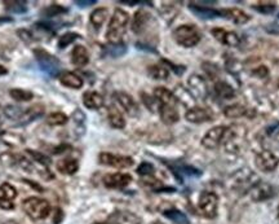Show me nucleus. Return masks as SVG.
Here are the masks:
<instances>
[{"instance_id":"11","label":"nucleus","mask_w":279,"mask_h":224,"mask_svg":"<svg viewBox=\"0 0 279 224\" xmlns=\"http://www.w3.org/2000/svg\"><path fill=\"white\" fill-rule=\"evenodd\" d=\"M225 134H226V127L224 126H216L212 127L211 130L206 132V135L202 139V145L205 146L206 149L213 150L219 148L221 142L224 140Z\"/></svg>"},{"instance_id":"28","label":"nucleus","mask_w":279,"mask_h":224,"mask_svg":"<svg viewBox=\"0 0 279 224\" xmlns=\"http://www.w3.org/2000/svg\"><path fill=\"white\" fill-rule=\"evenodd\" d=\"M215 94L221 100H232L235 96V91H234V88L230 84L220 80V82H217L215 84Z\"/></svg>"},{"instance_id":"56","label":"nucleus","mask_w":279,"mask_h":224,"mask_svg":"<svg viewBox=\"0 0 279 224\" xmlns=\"http://www.w3.org/2000/svg\"><path fill=\"white\" fill-rule=\"evenodd\" d=\"M122 4H130V5H134V4H149L151 5L153 3H150V1H134V0H122L120 1Z\"/></svg>"},{"instance_id":"34","label":"nucleus","mask_w":279,"mask_h":224,"mask_svg":"<svg viewBox=\"0 0 279 224\" xmlns=\"http://www.w3.org/2000/svg\"><path fill=\"white\" fill-rule=\"evenodd\" d=\"M163 215L173 222L175 224H190V220L188 219V216L185 215L184 212H181L177 208H171V210H165L163 212Z\"/></svg>"},{"instance_id":"13","label":"nucleus","mask_w":279,"mask_h":224,"mask_svg":"<svg viewBox=\"0 0 279 224\" xmlns=\"http://www.w3.org/2000/svg\"><path fill=\"white\" fill-rule=\"evenodd\" d=\"M114 96L119 105L122 106L124 112L130 117H138L140 115V108H138L137 102L134 101V98L131 95L119 91V92H115Z\"/></svg>"},{"instance_id":"57","label":"nucleus","mask_w":279,"mask_h":224,"mask_svg":"<svg viewBox=\"0 0 279 224\" xmlns=\"http://www.w3.org/2000/svg\"><path fill=\"white\" fill-rule=\"evenodd\" d=\"M7 73H8L7 67H4L3 65H0V77H1V75H5Z\"/></svg>"},{"instance_id":"30","label":"nucleus","mask_w":279,"mask_h":224,"mask_svg":"<svg viewBox=\"0 0 279 224\" xmlns=\"http://www.w3.org/2000/svg\"><path fill=\"white\" fill-rule=\"evenodd\" d=\"M57 170L65 175H74L79 170V162L74 158H65L57 163Z\"/></svg>"},{"instance_id":"55","label":"nucleus","mask_w":279,"mask_h":224,"mask_svg":"<svg viewBox=\"0 0 279 224\" xmlns=\"http://www.w3.org/2000/svg\"><path fill=\"white\" fill-rule=\"evenodd\" d=\"M163 63H165L167 65H169V66H172V70H175V73H177V74H182L185 71L184 66H176V65H173V64H171L169 61H167V60H163Z\"/></svg>"},{"instance_id":"49","label":"nucleus","mask_w":279,"mask_h":224,"mask_svg":"<svg viewBox=\"0 0 279 224\" xmlns=\"http://www.w3.org/2000/svg\"><path fill=\"white\" fill-rule=\"evenodd\" d=\"M252 74L256 75L257 78H266L269 75V70H267V67L265 65H259L252 70Z\"/></svg>"},{"instance_id":"50","label":"nucleus","mask_w":279,"mask_h":224,"mask_svg":"<svg viewBox=\"0 0 279 224\" xmlns=\"http://www.w3.org/2000/svg\"><path fill=\"white\" fill-rule=\"evenodd\" d=\"M228 70H230L233 74H235V73H239L242 70V64L238 63L236 60H232V63L228 64Z\"/></svg>"},{"instance_id":"1","label":"nucleus","mask_w":279,"mask_h":224,"mask_svg":"<svg viewBox=\"0 0 279 224\" xmlns=\"http://www.w3.org/2000/svg\"><path fill=\"white\" fill-rule=\"evenodd\" d=\"M130 22V16L123 9H115L114 15L111 16L109 28L106 32V39L111 44L122 43V38L126 32L127 25Z\"/></svg>"},{"instance_id":"58","label":"nucleus","mask_w":279,"mask_h":224,"mask_svg":"<svg viewBox=\"0 0 279 224\" xmlns=\"http://www.w3.org/2000/svg\"><path fill=\"white\" fill-rule=\"evenodd\" d=\"M0 21H12V18H9V17H5V18H0Z\"/></svg>"},{"instance_id":"35","label":"nucleus","mask_w":279,"mask_h":224,"mask_svg":"<svg viewBox=\"0 0 279 224\" xmlns=\"http://www.w3.org/2000/svg\"><path fill=\"white\" fill-rule=\"evenodd\" d=\"M147 74L157 80H164V79L168 78L169 71L167 67L162 66V65H151L147 69Z\"/></svg>"},{"instance_id":"52","label":"nucleus","mask_w":279,"mask_h":224,"mask_svg":"<svg viewBox=\"0 0 279 224\" xmlns=\"http://www.w3.org/2000/svg\"><path fill=\"white\" fill-rule=\"evenodd\" d=\"M97 1L96 0H76L75 1V4L78 5V7H82V8H86V7H89V5L96 4Z\"/></svg>"},{"instance_id":"31","label":"nucleus","mask_w":279,"mask_h":224,"mask_svg":"<svg viewBox=\"0 0 279 224\" xmlns=\"http://www.w3.org/2000/svg\"><path fill=\"white\" fill-rule=\"evenodd\" d=\"M107 117H109V122H110L111 127L118 128V130H122V128L126 127V119H124L122 113H120L115 106H110V108H109Z\"/></svg>"},{"instance_id":"15","label":"nucleus","mask_w":279,"mask_h":224,"mask_svg":"<svg viewBox=\"0 0 279 224\" xmlns=\"http://www.w3.org/2000/svg\"><path fill=\"white\" fill-rule=\"evenodd\" d=\"M132 181V176L130 174H107L103 176V184L111 189H123Z\"/></svg>"},{"instance_id":"36","label":"nucleus","mask_w":279,"mask_h":224,"mask_svg":"<svg viewBox=\"0 0 279 224\" xmlns=\"http://www.w3.org/2000/svg\"><path fill=\"white\" fill-rule=\"evenodd\" d=\"M43 113H44L43 106H39V105L31 106V108H29L28 110H25L24 115L21 117V119H24V121H22V123L31 122V121H34L36 117H40V115L43 114Z\"/></svg>"},{"instance_id":"33","label":"nucleus","mask_w":279,"mask_h":224,"mask_svg":"<svg viewBox=\"0 0 279 224\" xmlns=\"http://www.w3.org/2000/svg\"><path fill=\"white\" fill-rule=\"evenodd\" d=\"M107 18V9L106 8H97L90 13V24L93 25V28L99 30Z\"/></svg>"},{"instance_id":"46","label":"nucleus","mask_w":279,"mask_h":224,"mask_svg":"<svg viewBox=\"0 0 279 224\" xmlns=\"http://www.w3.org/2000/svg\"><path fill=\"white\" fill-rule=\"evenodd\" d=\"M154 166L150 162H142L141 165L137 167V174L142 176H151L154 174Z\"/></svg>"},{"instance_id":"53","label":"nucleus","mask_w":279,"mask_h":224,"mask_svg":"<svg viewBox=\"0 0 279 224\" xmlns=\"http://www.w3.org/2000/svg\"><path fill=\"white\" fill-rule=\"evenodd\" d=\"M62 219H63L62 210H61V208H56L55 218H53V223H55V224H61Z\"/></svg>"},{"instance_id":"5","label":"nucleus","mask_w":279,"mask_h":224,"mask_svg":"<svg viewBox=\"0 0 279 224\" xmlns=\"http://www.w3.org/2000/svg\"><path fill=\"white\" fill-rule=\"evenodd\" d=\"M34 55L36 57V61L39 64L40 69L49 77H57L59 75L61 70V63L56 59L55 56L51 55L43 48H35L34 49Z\"/></svg>"},{"instance_id":"22","label":"nucleus","mask_w":279,"mask_h":224,"mask_svg":"<svg viewBox=\"0 0 279 224\" xmlns=\"http://www.w3.org/2000/svg\"><path fill=\"white\" fill-rule=\"evenodd\" d=\"M189 9L199 18L203 20H212V18H220L221 12L217 9L208 8V7H202V5H195L194 3H189Z\"/></svg>"},{"instance_id":"8","label":"nucleus","mask_w":279,"mask_h":224,"mask_svg":"<svg viewBox=\"0 0 279 224\" xmlns=\"http://www.w3.org/2000/svg\"><path fill=\"white\" fill-rule=\"evenodd\" d=\"M255 165L263 173H273L279 166V158L270 150L264 149L256 154Z\"/></svg>"},{"instance_id":"61","label":"nucleus","mask_w":279,"mask_h":224,"mask_svg":"<svg viewBox=\"0 0 279 224\" xmlns=\"http://www.w3.org/2000/svg\"><path fill=\"white\" fill-rule=\"evenodd\" d=\"M157 224H161V223H159V222H157Z\"/></svg>"},{"instance_id":"39","label":"nucleus","mask_w":279,"mask_h":224,"mask_svg":"<svg viewBox=\"0 0 279 224\" xmlns=\"http://www.w3.org/2000/svg\"><path fill=\"white\" fill-rule=\"evenodd\" d=\"M67 121H69L67 115L61 113V112L52 113V114L48 115L47 119L48 125H51V126H63V125H66Z\"/></svg>"},{"instance_id":"24","label":"nucleus","mask_w":279,"mask_h":224,"mask_svg":"<svg viewBox=\"0 0 279 224\" xmlns=\"http://www.w3.org/2000/svg\"><path fill=\"white\" fill-rule=\"evenodd\" d=\"M59 82L61 84H63L65 87H69V88H73V90H79L83 87V78L79 77L78 74L75 73H71V71H63L59 75Z\"/></svg>"},{"instance_id":"9","label":"nucleus","mask_w":279,"mask_h":224,"mask_svg":"<svg viewBox=\"0 0 279 224\" xmlns=\"http://www.w3.org/2000/svg\"><path fill=\"white\" fill-rule=\"evenodd\" d=\"M99 161L101 165L110 166L115 169H130L134 163L133 158L127 156H118V154L106 153L103 152L99 156Z\"/></svg>"},{"instance_id":"41","label":"nucleus","mask_w":279,"mask_h":224,"mask_svg":"<svg viewBox=\"0 0 279 224\" xmlns=\"http://www.w3.org/2000/svg\"><path fill=\"white\" fill-rule=\"evenodd\" d=\"M79 38H80V35L76 34V32H66V34H63V35L59 36V48L63 49V48H66L69 44H71L73 42L79 39Z\"/></svg>"},{"instance_id":"32","label":"nucleus","mask_w":279,"mask_h":224,"mask_svg":"<svg viewBox=\"0 0 279 224\" xmlns=\"http://www.w3.org/2000/svg\"><path fill=\"white\" fill-rule=\"evenodd\" d=\"M73 122L75 123V134L76 138H80L86 132V114L80 109H76L71 115Z\"/></svg>"},{"instance_id":"40","label":"nucleus","mask_w":279,"mask_h":224,"mask_svg":"<svg viewBox=\"0 0 279 224\" xmlns=\"http://www.w3.org/2000/svg\"><path fill=\"white\" fill-rule=\"evenodd\" d=\"M140 96H141L142 98V102H144V105L147 108V109L150 110V112H153V113H157V112H159V102L155 100V97H151L150 95L145 94V92H141L140 94Z\"/></svg>"},{"instance_id":"45","label":"nucleus","mask_w":279,"mask_h":224,"mask_svg":"<svg viewBox=\"0 0 279 224\" xmlns=\"http://www.w3.org/2000/svg\"><path fill=\"white\" fill-rule=\"evenodd\" d=\"M107 52L111 57H119V56L124 55L127 52V47L123 43L119 44H111L110 47L107 48Z\"/></svg>"},{"instance_id":"23","label":"nucleus","mask_w":279,"mask_h":224,"mask_svg":"<svg viewBox=\"0 0 279 224\" xmlns=\"http://www.w3.org/2000/svg\"><path fill=\"white\" fill-rule=\"evenodd\" d=\"M173 95L178 102H181L185 108H188V110L194 108L195 105V97L193 95L190 94V91L188 88H185L182 86H176L175 91H173Z\"/></svg>"},{"instance_id":"16","label":"nucleus","mask_w":279,"mask_h":224,"mask_svg":"<svg viewBox=\"0 0 279 224\" xmlns=\"http://www.w3.org/2000/svg\"><path fill=\"white\" fill-rule=\"evenodd\" d=\"M17 197V189L9 183H3L0 185V208L12 210L15 208L13 200Z\"/></svg>"},{"instance_id":"59","label":"nucleus","mask_w":279,"mask_h":224,"mask_svg":"<svg viewBox=\"0 0 279 224\" xmlns=\"http://www.w3.org/2000/svg\"><path fill=\"white\" fill-rule=\"evenodd\" d=\"M95 224H113V223H110V222H106V223H95Z\"/></svg>"},{"instance_id":"4","label":"nucleus","mask_w":279,"mask_h":224,"mask_svg":"<svg viewBox=\"0 0 279 224\" xmlns=\"http://www.w3.org/2000/svg\"><path fill=\"white\" fill-rule=\"evenodd\" d=\"M228 139L225 140V150L228 153L238 154L243 148V143L246 140L247 130L242 125H233L226 128Z\"/></svg>"},{"instance_id":"54","label":"nucleus","mask_w":279,"mask_h":224,"mask_svg":"<svg viewBox=\"0 0 279 224\" xmlns=\"http://www.w3.org/2000/svg\"><path fill=\"white\" fill-rule=\"evenodd\" d=\"M270 28H266V32L270 34H279V22H273V24L267 25Z\"/></svg>"},{"instance_id":"25","label":"nucleus","mask_w":279,"mask_h":224,"mask_svg":"<svg viewBox=\"0 0 279 224\" xmlns=\"http://www.w3.org/2000/svg\"><path fill=\"white\" fill-rule=\"evenodd\" d=\"M159 115H161L162 122L164 123V125H168V126L169 125H175L180 119V115H178L176 106L161 105L159 106Z\"/></svg>"},{"instance_id":"6","label":"nucleus","mask_w":279,"mask_h":224,"mask_svg":"<svg viewBox=\"0 0 279 224\" xmlns=\"http://www.w3.org/2000/svg\"><path fill=\"white\" fill-rule=\"evenodd\" d=\"M257 176H256L253 171L251 169H240L236 170L235 173L230 176V181H232V187L234 189H244L248 188L251 189L252 185H255L257 183ZM248 189V191H250Z\"/></svg>"},{"instance_id":"10","label":"nucleus","mask_w":279,"mask_h":224,"mask_svg":"<svg viewBox=\"0 0 279 224\" xmlns=\"http://www.w3.org/2000/svg\"><path fill=\"white\" fill-rule=\"evenodd\" d=\"M248 194H250L253 202H264V201L273 198L275 192L273 185H270L269 183H265V181L259 180L255 185H252L251 189L248 191Z\"/></svg>"},{"instance_id":"38","label":"nucleus","mask_w":279,"mask_h":224,"mask_svg":"<svg viewBox=\"0 0 279 224\" xmlns=\"http://www.w3.org/2000/svg\"><path fill=\"white\" fill-rule=\"evenodd\" d=\"M252 8L255 9L256 12L263 13V15H271L277 9V4L274 1H259L252 5Z\"/></svg>"},{"instance_id":"60","label":"nucleus","mask_w":279,"mask_h":224,"mask_svg":"<svg viewBox=\"0 0 279 224\" xmlns=\"http://www.w3.org/2000/svg\"><path fill=\"white\" fill-rule=\"evenodd\" d=\"M278 218H279V208H278Z\"/></svg>"},{"instance_id":"42","label":"nucleus","mask_w":279,"mask_h":224,"mask_svg":"<svg viewBox=\"0 0 279 224\" xmlns=\"http://www.w3.org/2000/svg\"><path fill=\"white\" fill-rule=\"evenodd\" d=\"M67 9L61 7V5L52 4L49 7H47L45 9H43V16L47 17H55V16H61L62 13H66Z\"/></svg>"},{"instance_id":"18","label":"nucleus","mask_w":279,"mask_h":224,"mask_svg":"<svg viewBox=\"0 0 279 224\" xmlns=\"http://www.w3.org/2000/svg\"><path fill=\"white\" fill-rule=\"evenodd\" d=\"M212 35L215 36V39L228 47H239L240 38L234 32H226L224 29L216 28L212 29Z\"/></svg>"},{"instance_id":"3","label":"nucleus","mask_w":279,"mask_h":224,"mask_svg":"<svg viewBox=\"0 0 279 224\" xmlns=\"http://www.w3.org/2000/svg\"><path fill=\"white\" fill-rule=\"evenodd\" d=\"M24 211L28 214L31 219L42 220L45 219L51 212V205L49 202L39 197H29L22 204Z\"/></svg>"},{"instance_id":"44","label":"nucleus","mask_w":279,"mask_h":224,"mask_svg":"<svg viewBox=\"0 0 279 224\" xmlns=\"http://www.w3.org/2000/svg\"><path fill=\"white\" fill-rule=\"evenodd\" d=\"M4 4L7 5V9L15 13H24L28 11L26 1H5Z\"/></svg>"},{"instance_id":"48","label":"nucleus","mask_w":279,"mask_h":224,"mask_svg":"<svg viewBox=\"0 0 279 224\" xmlns=\"http://www.w3.org/2000/svg\"><path fill=\"white\" fill-rule=\"evenodd\" d=\"M178 171L186 174V175H189V176H201L202 175L201 170L195 169L193 166H186V165L181 166L180 169H178Z\"/></svg>"},{"instance_id":"27","label":"nucleus","mask_w":279,"mask_h":224,"mask_svg":"<svg viewBox=\"0 0 279 224\" xmlns=\"http://www.w3.org/2000/svg\"><path fill=\"white\" fill-rule=\"evenodd\" d=\"M83 104L86 108L90 110H97L100 108H103V97L99 92L95 91H87L86 94L83 95Z\"/></svg>"},{"instance_id":"37","label":"nucleus","mask_w":279,"mask_h":224,"mask_svg":"<svg viewBox=\"0 0 279 224\" xmlns=\"http://www.w3.org/2000/svg\"><path fill=\"white\" fill-rule=\"evenodd\" d=\"M9 95L16 101H30L34 97V94H32L31 91L22 90V88H12V90L9 91Z\"/></svg>"},{"instance_id":"26","label":"nucleus","mask_w":279,"mask_h":224,"mask_svg":"<svg viewBox=\"0 0 279 224\" xmlns=\"http://www.w3.org/2000/svg\"><path fill=\"white\" fill-rule=\"evenodd\" d=\"M71 63L79 67L88 65L89 63V53L84 46H75L71 52Z\"/></svg>"},{"instance_id":"43","label":"nucleus","mask_w":279,"mask_h":224,"mask_svg":"<svg viewBox=\"0 0 279 224\" xmlns=\"http://www.w3.org/2000/svg\"><path fill=\"white\" fill-rule=\"evenodd\" d=\"M24 112L22 108H18V106L15 105H8L4 108V113L8 118L12 119H21V117L24 115Z\"/></svg>"},{"instance_id":"12","label":"nucleus","mask_w":279,"mask_h":224,"mask_svg":"<svg viewBox=\"0 0 279 224\" xmlns=\"http://www.w3.org/2000/svg\"><path fill=\"white\" fill-rule=\"evenodd\" d=\"M188 86L190 94L193 95L195 100H205L208 95V86L203 77L198 74H191L188 79Z\"/></svg>"},{"instance_id":"17","label":"nucleus","mask_w":279,"mask_h":224,"mask_svg":"<svg viewBox=\"0 0 279 224\" xmlns=\"http://www.w3.org/2000/svg\"><path fill=\"white\" fill-rule=\"evenodd\" d=\"M185 119L190 123L211 122L213 119V114L209 109L194 106L185 113Z\"/></svg>"},{"instance_id":"29","label":"nucleus","mask_w":279,"mask_h":224,"mask_svg":"<svg viewBox=\"0 0 279 224\" xmlns=\"http://www.w3.org/2000/svg\"><path fill=\"white\" fill-rule=\"evenodd\" d=\"M224 115L226 118L236 119L242 118L244 115H250V113H248L247 108L242 105V104H233V105H229L225 108Z\"/></svg>"},{"instance_id":"2","label":"nucleus","mask_w":279,"mask_h":224,"mask_svg":"<svg viewBox=\"0 0 279 224\" xmlns=\"http://www.w3.org/2000/svg\"><path fill=\"white\" fill-rule=\"evenodd\" d=\"M201 32L194 25H181L173 32V39L184 48L195 47L201 42Z\"/></svg>"},{"instance_id":"14","label":"nucleus","mask_w":279,"mask_h":224,"mask_svg":"<svg viewBox=\"0 0 279 224\" xmlns=\"http://www.w3.org/2000/svg\"><path fill=\"white\" fill-rule=\"evenodd\" d=\"M151 22H153V16L144 9H140L134 13L133 20H132V32L137 35H141L142 32H146V29H149Z\"/></svg>"},{"instance_id":"7","label":"nucleus","mask_w":279,"mask_h":224,"mask_svg":"<svg viewBox=\"0 0 279 224\" xmlns=\"http://www.w3.org/2000/svg\"><path fill=\"white\" fill-rule=\"evenodd\" d=\"M217 206H219V196L213 192L201 193L199 197V208L203 212V215L208 219H213L217 216Z\"/></svg>"},{"instance_id":"19","label":"nucleus","mask_w":279,"mask_h":224,"mask_svg":"<svg viewBox=\"0 0 279 224\" xmlns=\"http://www.w3.org/2000/svg\"><path fill=\"white\" fill-rule=\"evenodd\" d=\"M109 222L113 224H141L142 219L131 211H115L109 216Z\"/></svg>"},{"instance_id":"20","label":"nucleus","mask_w":279,"mask_h":224,"mask_svg":"<svg viewBox=\"0 0 279 224\" xmlns=\"http://www.w3.org/2000/svg\"><path fill=\"white\" fill-rule=\"evenodd\" d=\"M221 17L230 20L235 25H244L247 24L248 21L251 20V17L248 16L247 13L243 12L239 8H229V9H221Z\"/></svg>"},{"instance_id":"51","label":"nucleus","mask_w":279,"mask_h":224,"mask_svg":"<svg viewBox=\"0 0 279 224\" xmlns=\"http://www.w3.org/2000/svg\"><path fill=\"white\" fill-rule=\"evenodd\" d=\"M17 34H18L21 39L24 40V42H26V43L32 42V35L29 32H26V30H20V32H17Z\"/></svg>"},{"instance_id":"21","label":"nucleus","mask_w":279,"mask_h":224,"mask_svg":"<svg viewBox=\"0 0 279 224\" xmlns=\"http://www.w3.org/2000/svg\"><path fill=\"white\" fill-rule=\"evenodd\" d=\"M154 97L159 102V105L176 106L177 100L172 91L167 90L165 87H157L154 90Z\"/></svg>"},{"instance_id":"47","label":"nucleus","mask_w":279,"mask_h":224,"mask_svg":"<svg viewBox=\"0 0 279 224\" xmlns=\"http://www.w3.org/2000/svg\"><path fill=\"white\" fill-rule=\"evenodd\" d=\"M202 66H203V70L206 71V74L209 77V79L217 78V75H219V69H217L216 65H213V64L211 63H205Z\"/></svg>"}]
</instances>
